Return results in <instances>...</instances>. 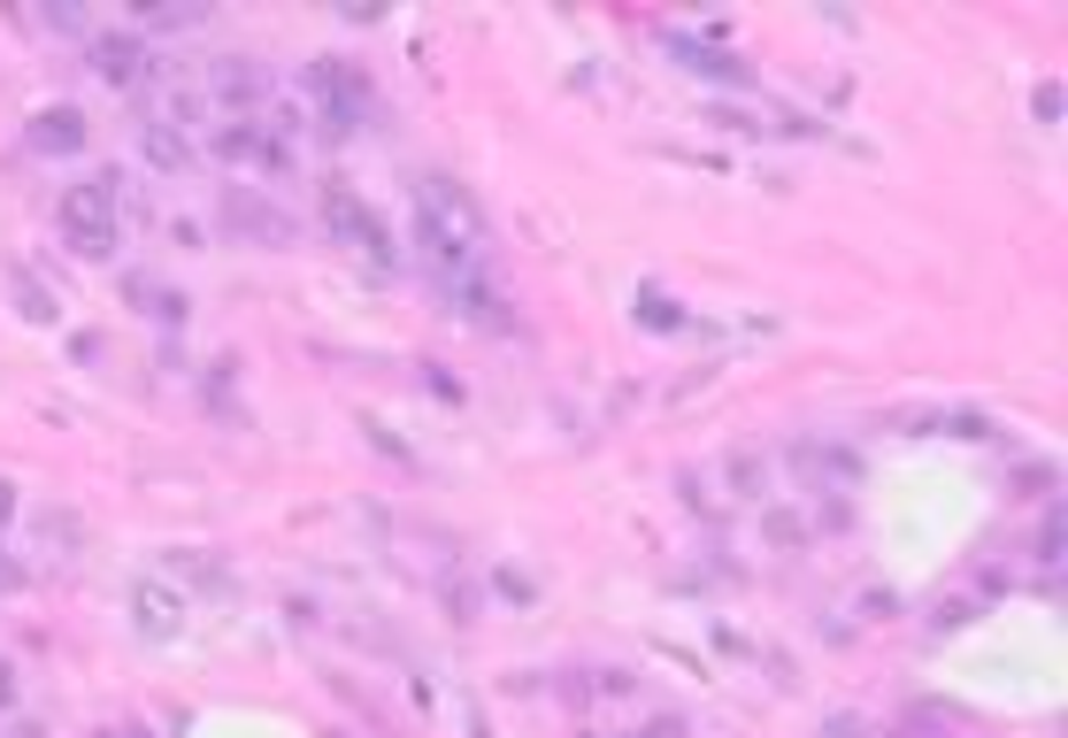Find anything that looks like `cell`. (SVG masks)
Returning <instances> with one entry per match:
<instances>
[{"label": "cell", "mask_w": 1068, "mask_h": 738, "mask_svg": "<svg viewBox=\"0 0 1068 738\" xmlns=\"http://www.w3.org/2000/svg\"><path fill=\"white\" fill-rule=\"evenodd\" d=\"M216 154H231V162H247V169H262V177H285V169H293V154H285L278 132H247V124L216 132Z\"/></svg>", "instance_id": "obj_5"}, {"label": "cell", "mask_w": 1068, "mask_h": 738, "mask_svg": "<svg viewBox=\"0 0 1068 738\" xmlns=\"http://www.w3.org/2000/svg\"><path fill=\"white\" fill-rule=\"evenodd\" d=\"M661 46L684 62V70H700V77H723V85H746V62L731 54V46H715V39H692V31H661Z\"/></svg>", "instance_id": "obj_4"}, {"label": "cell", "mask_w": 1068, "mask_h": 738, "mask_svg": "<svg viewBox=\"0 0 1068 738\" xmlns=\"http://www.w3.org/2000/svg\"><path fill=\"white\" fill-rule=\"evenodd\" d=\"M323 216H331V231H338V239H354V247H362L369 262H385V270L400 262L392 231H385V224H377V216H369V208H362V200L346 193V185H331V193H323Z\"/></svg>", "instance_id": "obj_2"}, {"label": "cell", "mask_w": 1068, "mask_h": 738, "mask_svg": "<svg viewBox=\"0 0 1068 738\" xmlns=\"http://www.w3.org/2000/svg\"><path fill=\"white\" fill-rule=\"evenodd\" d=\"M630 315H638L646 331H684V308L661 293V285H638V293H630Z\"/></svg>", "instance_id": "obj_8"}, {"label": "cell", "mask_w": 1068, "mask_h": 738, "mask_svg": "<svg viewBox=\"0 0 1068 738\" xmlns=\"http://www.w3.org/2000/svg\"><path fill=\"white\" fill-rule=\"evenodd\" d=\"M139 154H147V162H161V169H185V162H192L169 116H147V124H139Z\"/></svg>", "instance_id": "obj_7"}, {"label": "cell", "mask_w": 1068, "mask_h": 738, "mask_svg": "<svg viewBox=\"0 0 1068 738\" xmlns=\"http://www.w3.org/2000/svg\"><path fill=\"white\" fill-rule=\"evenodd\" d=\"M1038 124H1061V85H1054V77L1038 85Z\"/></svg>", "instance_id": "obj_9"}, {"label": "cell", "mask_w": 1068, "mask_h": 738, "mask_svg": "<svg viewBox=\"0 0 1068 738\" xmlns=\"http://www.w3.org/2000/svg\"><path fill=\"white\" fill-rule=\"evenodd\" d=\"M31 147H39V154L85 147V116H77V108H46V116H39V124H31Z\"/></svg>", "instance_id": "obj_6"}, {"label": "cell", "mask_w": 1068, "mask_h": 738, "mask_svg": "<svg viewBox=\"0 0 1068 738\" xmlns=\"http://www.w3.org/2000/svg\"><path fill=\"white\" fill-rule=\"evenodd\" d=\"M792 461H799L807 492H854V485H861V461H854L846 446H815V439H799V446H792Z\"/></svg>", "instance_id": "obj_3"}, {"label": "cell", "mask_w": 1068, "mask_h": 738, "mask_svg": "<svg viewBox=\"0 0 1068 738\" xmlns=\"http://www.w3.org/2000/svg\"><path fill=\"white\" fill-rule=\"evenodd\" d=\"M307 93H315V108H323V132H331V139H346V132L369 116V85H362L346 62H315V70H307Z\"/></svg>", "instance_id": "obj_1"}]
</instances>
